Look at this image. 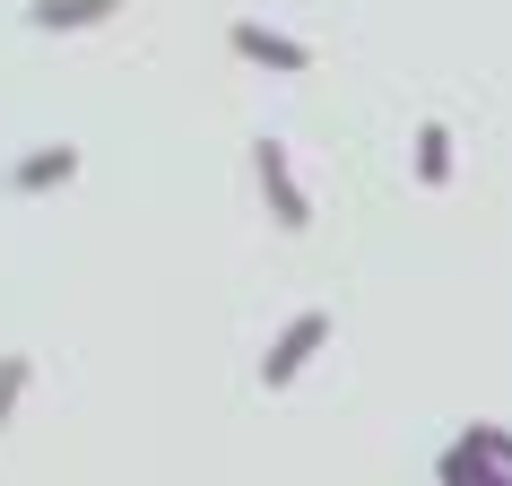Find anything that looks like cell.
<instances>
[{"mask_svg":"<svg viewBox=\"0 0 512 486\" xmlns=\"http://www.w3.org/2000/svg\"><path fill=\"white\" fill-rule=\"evenodd\" d=\"M417 174H426V183H452V131H426V139H417Z\"/></svg>","mask_w":512,"mask_h":486,"instance_id":"7a4b0ae2","label":"cell"},{"mask_svg":"<svg viewBox=\"0 0 512 486\" xmlns=\"http://www.w3.org/2000/svg\"><path fill=\"white\" fill-rule=\"evenodd\" d=\"M313 348H322V313H304V322H296V330H287V339L270 348V382H287V374H296V365H304Z\"/></svg>","mask_w":512,"mask_h":486,"instance_id":"6da1fadb","label":"cell"}]
</instances>
